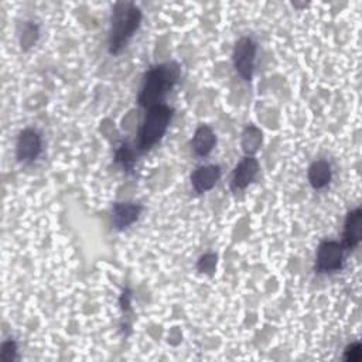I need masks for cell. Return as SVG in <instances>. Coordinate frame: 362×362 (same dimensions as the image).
I'll use <instances>...</instances> for the list:
<instances>
[{
  "mask_svg": "<svg viewBox=\"0 0 362 362\" xmlns=\"http://www.w3.org/2000/svg\"><path fill=\"white\" fill-rule=\"evenodd\" d=\"M221 178V167L216 164H206L195 168L191 174V185L198 194H204L215 187Z\"/></svg>",
  "mask_w": 362,
  "mask_h": 362,
  "instance_id": "cell-8",
  "label": "cell"
},
{
  "mask_svg": "<svg viewBox=\"0 0 362 362\" xmlns=\"http://www.w3.org/2000/svg\"><path fill=\"white\" fill-rule=\"evenodd\" d=\"M141 23V10L130 1H119L112 8L109 28V52L119 54L134 35Z\"/></svg>",
  "mask_w": 362,
  "mask_h": 362,
  "instance_id": "cell-2",
  "label": "cell"
},
{
  "mask_svg": "<svg viewBox=\"0 0 362 362\" xmlns=\"http://www.w3.org/2000/svg\"><path fill=\"white\" fill-rule=\"evenodd\" d=\"M259 173V163L253 156H245L235 167L230 178V188L242 191L253 182Z\"/></svg>",
  "mask_w": 362,
  "mask_h": 362,
  "instance_id": "cell-7",
  "label": "cell"
},
{
  "mask_svg": "<svg viewBox=\"0 0 362 362\" xmlns=\"http://www.w3.org/2000/svg\"><path fill=\"white\" fill-rule=\"evenodd\" d=\"M344 359L349 361V362L359 361L361 359V344L359 342H354V344L348 345L345 352H344Z\"/></svg>",
  "mask_w": 362,
  "mask_h": 362,
  "instance_id": "cell-17",
  "label": "cell"
},
{
  "mask_svg": "<svg viewBox=\"0 0 362 362\" xmlns=\"http://www.w3.org/2000/svg\"><path fill=\"white\" fill-rule=\"evenodd\" d=\"M173 117V109L164 103L148 107L144 120L139 130L137 148L139 151H147L157 144L165 134Z\"/></svg>",
  "mask_w": 362,
  "mask_h": 362,
  "instance_id": "cell-3",
  "label": "cell"
},
{
  "mask_svg": "<svg viewBox=\"0 0 362 362\" xmlns=\"http://www.w3.org/2000/svg\"><path fill=\"white\" fill-rule=\"evenodd\" d=\"M180 65L174 61L151 66L143 79L137 102L143 107L161 103L163 98L173 89L180 79Z\"/></svg>",
  "mask_w": 362,
  "mask_h": 362,
  "instance_id": "cell-1",
  "label": "cell"
},
{
  "mask_svg": "<svg viewBox=\"0 0 362 362\" xmlns=\"http://www.w3.org/2000/svg\"><path fill=\"white\" fill-rule=\"evenodd\" d=\"M42 151L41 133L34 127H27L20 132L16 143V157L20 163L30 164L35 161Z\"/></svg>",
  "mask_w": 362,
  "mask_h": 362,
  "instance_id": "cell-6",
  "label": "cell"
},
{
  "mask_svg": "<svg viewBox=\"0 0 362 362\" xmlns=\"http://www.w3.org/2000/svg\"><path fill=\"white\" fill-rule=\"evenodd\" d=\"M332 178V170L328 161L317 160L308 167V181L314 189L325 188Z\"/></svg>",
  "mask_w": 362,
  "mask_h": 362,
  "instance_id": "cell-12",
  "label": "cell"
},
{
  "mask_svg": "<svg viewBox=\"0 0 362 362\" xmlns=\"http://www.w3.org/2000/svg\"><path fill=\"white\" fill-rule=\"evenodd\" d=\"M345 247L337 240H322L317 249L315 270L318 273L338 272L344 264Z\"/></svg>",
  "mask_w": 362,
  "mask_h": 362,
  "instance_id": "cell-5",
  "label": "cell"
},
{
  "mask_svg": "<svg viewBox=\"0 0 362 362\" xmlns=\"http://www.w3.org/2000/svg\"><path fill=\"white\" fill-rule=\"evenodd\" d=\"M17 358V344L13 339H8L1 344L0 348V361L1 362H11Z\"/></svg>",
  "mask_w": 362,
  "mask_h": 362,
  "instance_id": "cell-16",
  "label": "cell"
},
{
  "mask_svg": "<svg viewBox=\"0 0 362 362\" xmlns=\"http://www.w3.org/2000/svg\"><path fill=\"white\" fill-rule=\"evenodd\" d=\"M361 225H362V212L359 208H355L348 212L344 223V240L342 245L345 249H354L359 245L361 240Z\"/></svg>",
  "mask_w": 362,
  "mask_h": 362,
  "instance_id": "cell-10",
  "label": "cell"
},
{
  "mask_svg": "<svg viewBox=\"0 0 362 362\" xmlns=\"http://www.w3.org/2000/svg\"><path fill=\"white\" fill-rule=\"evenodd\" d=\"M115 160H116L117 164L122 165V168H124L126 171H130L133 168V165H134V161H136L134 150L127 143H124L116 151Z\"/></svg>",
  "mask_w": 362,
  "mask_h": 362,
  "instance_id": "cell-14",
  "label": "cell"
},
{
  "mask_svg": "<svg viewBox=\"0 0 362 362\" xmlns=\"http://www.w3.org/2000/svg\"><path fill=\"white\" fill-rule=\"evenodd\" d=\"M262 132L255 124H247L242 133V148L246 156H253L262 144Z\"/></svg>",
  "mask_w": 362,
  "mask_h": 362,
  "instance_id": "cell-13",
  "label": "cell"
},
{
  "mask_svg": "<svg viewBox=\"0 0 362 362\" xmlns=\"http://www.w3.org/2000/svg\"><path fill=\"white\" fill-rule=\"evenodd\" d=\"M257 44L252 37H242L236 41L232 52V61L236 72L245 79L250 81L255 71Z\"/></svg>",
  "mask_w": 362,
  "mask_h": 362,
  "instance_id": "cell-4",
  "label": "cell"
},
{
  "mask_svg": "<svg viewBox=\"0 0 362 362\" xmlns=\"http://www.w3.org/2000/svg\"><path fill=\"white\" fill-rule=\"evenodd\" d=\"M143 211L140 204L134 202H115L112 208L113 225L117 230L127 229L133 222H136Z\"/></svg>",
  "mask_w": 362,
  "mask_h": 362,
  "instance_id": "cell-9",
  "label": "cell"
},
{
  "mask_svg": "<svg viewBox=\"0 0 362 362\" xmlns=\"http://www.w3.org/2000/svg\"><path fill=\"white\" fill-rule=\"evenodd\" d=\"M192 150L197 156L199 157H205L208 156L212 148L215 147L216 144V136L214 133V130L206 126V124H201L195 133H194V137H192Z\"/></svg>",
  "mask_w": 362,
  "mask_h": 362,
  "instance_id": "cell-11",
  "label": "cell"
},
{
  "mask_svg": "<svg viewBox=\"0 0 362 362\" xmlns=\"http://www.w3.org/2000/svg\"><path fill=\"white\" fill-rule=\"evenodd\" d=\"M216 255L215 253H205L204 256L199 257L198 263H197V269L201 273H206V274H212L215 267H216Z\"/></svg>",
  "mask_w": 362,
  "mask_h": 362,
  "instance_id": "cell-15",
  "label": "cell"
}]
</instances>
